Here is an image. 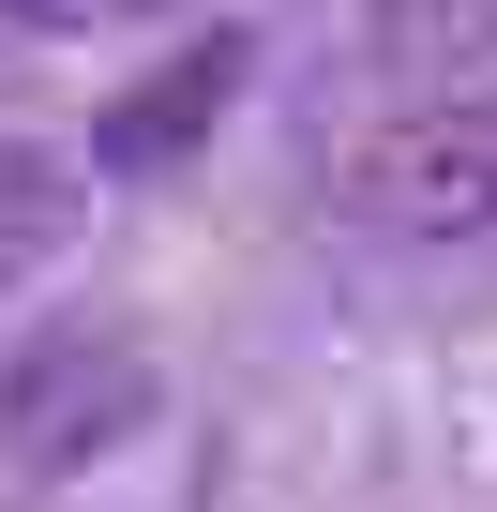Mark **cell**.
Segmentation results:
<instances>
[{
    "instance_id": "cell-1",
    "label": "cell",
    "mask_w": 497,
    "mask_h": 512,
    "mask_svg": "<svg viewBox=\"0 0 497 512\" xmlns=\"http://www.w3.org/2000/svg\"><path fill=\"white\" fill-rule=\"evenodd\" d=\"M347 211L377 241H497V91L452 76L407 121H377L362 166H347Z\"/></svg>"
},
{
    "instance_id": "cell-2",
    "label": "cell",
    "mask_w": 497,
    "mask_h": 512,
    "mask_svg": "<svg viewBox=\"0 0 497 512\" xmlns=\"http://www.w3.org/2000/svg\"><path fill=\"white\" fill-rule=\"evenodd\" d=\"M151 407V377H136V347H31L16 362V392H0V437H16L31 467H76L91 437H121Z\"/></svg>"
},
{
    "instance_id": "cell-3",
    "label": "cell",
    "mask_w": 497,
    "mask_h": 512,
    "mask_svg": "<svg viewBox=\"0 0 497 512\" xmlns=\"http://www.w3.org/2000/svg\"><path fill=\"white\" fill-rule=\"evenodd\" d=\"M226 76H241V31H211L196 61H166V76H151V91H136V106L106 121V151H121V166H151V151H181V136H196V121L226 106Z\"/></svg>"
},
{
    "instance_id": "cell-4",
    "label": "cell",
    "mask_w": 497,
    "mask_h": 512,
    "mask_svg": "<svg viewBox=\"0 0 497 512\" xmlns=\"http://www.w3.org/2000/svg\"><path fill=\"white\" fill-rule=\"evenodd\" d=\"M377 46H392L407 76H467V61L497 46V0H377Z\"/></svg>"
},
{
    "instance_id": "cell-5",
    "label": "cell",
    "mask_w": 497,
    "mask_h": 512,
    "mask_svg": "<svg viewBox=\"0 0 497 512\" xmlns=\"http://www.w3.org/2000/svg\"><path fill=\"white\" fill-rule=\"evenodd\" d=\"M61 226V166H31V151H0V272Z\"/></svg>"
},
{
    "instance_id": "cell-6",
    "label": "cell",
    "mask_w": 497,
    "mask_h": 512,
    "mask_svg": "<svg viewBox=\"0 0 497 512\" xmlns=\"http://www.w3.org/2000/svg\"><path fill=\"white\" fill-rule=\"evenodd\" d=\"M16 31H121V16H151V0H0Z\"/></svg>"
}]
</instances>
